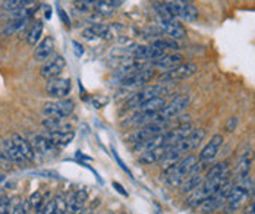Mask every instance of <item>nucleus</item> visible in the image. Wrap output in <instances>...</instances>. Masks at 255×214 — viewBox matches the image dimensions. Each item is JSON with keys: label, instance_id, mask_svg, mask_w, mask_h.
I'll return each instance as SVG.
<instances>
[{"label": "nucleus", "instance_id": "473e14b6", "mask_svg": "<svg viewBox=\"0 0 255 214\" xmlns=\"http://www.w3.org/2000/svg\"><path fill=\"white\" fill-rule=\"evenodd\" d=\"M226 172H229V163H228V161L217 163V164H214L213 167H210V169L207 170L204 179H207V181H208V179H213V178L220 176V175H223V173H226Z\"/></svg>", "mask_w": 255, "mask_h": 214}, {"label": "nucleus", "instance_id": "4be33fe9", "mask_svg": "<svg viewBox=\"0 0 255 214\" xmlns=\"http://www.w3.org/2000/svg\"><path fill=\"white\" fill-rule=\"evenodd\" d=\"M251 163H253V151L250 150V151L244 153V156L241 157V160H239L238 166H236V169H235V172H233V175H235V179H236V181H241V179H244V178H247V176H248V172H250Z\"/></svg>", "mask_w": 255, "mask_h": 214}, {"label": "nucleus", "instance_id": "ea45409f", "mask_svg": "<svg viewBox=\"0 0 255 214\" xmlns=\"http://www.w3.org/2000/svg\"><path fill=\"white\" fill-rule=\"evenodd\" d=\"M113 154H115V159H116V160H118V163L121 164V167H122V169H124V170H125L127 173H129V175H130V172L128 170V167H127V166H125V163H124V161L121 160V157L118 156V153H116V151H113Z\"/></svg>", "mask_w": 255, "mask_h": 214}, {"label": "nucleus", "instance_id": "f3484780", "mask_svg": "<svg viewBox=\"0 0 255 214\" xmlns=\"http://www.w3.org/2000/svg\"><path fill=\"white\" fill-rule=\"evenodd\" d=\"M54 49H56V43H54L53 37L47 35L46 38H43V40L37 44V47H35V50H34V57H35L37 60H40V62H46V60H49L50 57H53Z\"/></svg>", "mask_w": 255, "mask_h": 214}, {"label": "nucleus", "instance_id": "2f4dec72", "mask_svg": "<svg viewBox=\"0 0 255 214\" xmlns=\"http://www.w3.org/2000/svg\"><path fill=\"white\" fill-rule=\"evenodd\" d=\"M154 10L157 13V18L160 21H169V22H179L178 19L172 15V12L169 10V7L166 6V3H155L154 4Z\"/></svg>", "mask_w": 255, "mask_h": 214}, {"label": "nucleus", "instance_id": "20e7f679", "mask_svg": "<svg viewBox=\"0 0 255 214\" xmlns=\"http://www.w3.org/2000/svg\"><path fill=\"white\" fill-rule=\"evenodd\" d=\"M166 6L169 7V10L172 12V15L178 21L192 22L200 15L198 9L195 6H192L189 1H185V0H169V1H166Z\"/></svg>", "mask_w": 255, "mask_h": 214}, {"label": "nucleus", "instance_id": "9b49d317", "mask_svg": "<svg viewBox=\"0 0 255 214\" xmlns=\"http://www.w3.org/2000/svg\"><path fill=\"white\" fill-rule=\"evenodd\" d=\"M222 144H223V136L220 134L213 135L210 142H207V145L201 150V153L198 156V161L203 163L207 167V164H210L211 161L216 159V156L219 154V150H220Z\"/></svg>", "mask_w": 255, "mask_h": 214}, {"label": "nucleus", "instance_id": "b1692460", "mask_svg": "<svg viewBox=\"0 0 255 214\" xmlns=\"http://www.w3.org/2000/svg\"><path fill=\"white\" fill-rule=\"evenodd\" d=\"M43 126H44L49 132L72 129L71 125L65 122V117H57V116H46V119L43 120Z\"/></svg>", "mask_w": 255, "mask_h": 214}, {"label": "nucleus", "instance_id": "09e8293b", "mask_svg": "<svg viewBox=\"0 0 255 214\" xmlns=\"http://www.w3.org/2000/svg\"><path fill=\"white\" fill-rule=\"evenodd\" d=\"M185 1H189V0H185Z\"/></svg>", "mask_w": 255, "mask_h": 214}, {"label": "nucleus", "instance_id": "e433bc0d", "mask_svg": "<svg viewBox=\"0 0 255 214\" xmlns=\"http://www.w3.org/2000/svg\"><path fill=\"white\" fill-rule=\"evenodd\" d=\"M37 214H56V203H54V200H49L47 204L44 206V209Z\"/></svg>", "mask_w": 255, "mask_h": 214}, {"label": "nucleus", "instance_id": "412c9836", "mask_svg": "<svg viewBox=\"0 0 255 214\" xmlns=\"http://www.w3.org/2000/svg\"><path fill=\"white\" fill-rule=\"evenodd\" d=\"M74 136H75V132L72 129H68V131H56V132H49L47 134V138L53 142V145L56 148L66 147L68 144L72 142Z\"/></svg>", "mask_w": 255, "mask_h": 214}, {"label": "nucleus", "instance_id": "ddd939ff", "mask_svg": "<svg viewBox=\"0 0 255 214\" xmlns=\"http://www.w3.org/2000/svg\"><path fill=\"white\" fill-rule=\"evenodd\" d=\"M154 77V69L153 68H141L139 71L128 75L127 78L122 80V85L125 88H135V87H141L147 82H150L151 78Z\"/></svg>", "mask_w": 255, "mask_h": 214}, {"label": "nucleus", "instance_id": "7c9ffc66", "mask_svg": "<svg viewBox=\"0 0 255 214\" xmlns=\"http://www.w3.org/2000/svg\"><path fill=\"white\" fill-rule=\"evenodd\" d=\"M4 144H6V151H7V156H9V159L12 160V163H15V164H24L25 163V159L21 156V153L18 151V148L15 147V144L12 142V139L9 138V139H4Z\"/></svg>", "mask_w": 255, "mask_h": 214}, {"label": "nucleus", "instance_id": "423d86ee", "mask_svg": "<svg viewBox=\"0 0 255 214\" xmlns=\"http://www.w3.org/2000/svg\"><path fill=\"white\" fill-rule=\"evenodd\" d=\"M230 188H232V181L228 182L226 185H223L222 188H219L213 195H210L207 200H204V201L200 204L201 213L211 214L216 213L217 210H220V209L225 206V203H226V198H228V195H229Z\"/></svg>", "mask_w": 255, "mask_h": 214}, {"label": "nucleus", "instance_id": "dca6fc26", "mask_svg": "<svg viewBox=\"0 0 255 214\" xmlns=\"http://www.w3.org/2000/svg\"><path fill=\"white\" fill-rule=\"evenodd\" d=\"M157 29L170 37L172 40H182L186 37V29L180 25V22H169V21H160L157 22Z\"/></svg>", "mask_w": 255, "mask_h": 214}, {"label": "nucleus", "instance_id": "a878e982", "mask_svg": "<svg viewBox=\"0 0 255 214\" xmlns=\"http://www.w3.org/2000/svg\"><path fill=\"white\" fill-rule=\"evenodd\" d=\"M166 151H167V147L163 145V147H158L155 150H150V151H145V153L139 154L138 160H139V163L145 164V166H150V164H154V163L161 160Z\"/></svg>", "mask_w": 255, "mask_h": 214}, {"label": "nucleus", "instance_id": "cd10ccee", "mask_svg": "<svg viewBox=\"0 0 255 214\" xmlns=\"http://www.w3.org/2000/svg\"><path fill=\"white\" fill-rule=\"evenodd\" d=\"M107 29L109 25H103V24H93L91 27L85 28L82 31L84 38L87 40H94V38H106L107 35Z\"/></svg>", "mask_w": 255, "mask_h": 214}, {"label": "nucleus", "instance_id": "de8ad7c7", "mask_svg": "<svg viewBox=\"0 0 255 214\" xmlns=\"http://www.w3.org/2000/svg\"><path fill=\"white\" fill-rule=\"evenodd\" d=\"M3 181H4V176H3V175H0V184H1Z\"/></svg>", "mask_w": 255, "mask_h": 214}, {"label": "nucleus", "instance_id": "f704fd0d", "mask_svg": "<svg viewBox=\"0 0 255 214\" xmlns=\"http://www.w3.org/2000/svg\"><path fill=\"white\" fill-rule=\"evenodd\" d=\"M29 0H3V9L7 12H13L18 7H21L22 4H25Z\"/></svg>", "mask_w": 255, "mask_h": 214}, {"label": "nucleus", "instance_id": "393cba45", "mask_svg": "<svg viewBox=\"0 0 255 214\" xmlns=\"http://www.w3.org/2000/svg\"><path fill=\"white\" fill-rule=\"evenodd\" d=\"M37 9H38V1L29 0L25 4H22L21 7H18L16 10H13L10 13H12V18H16V19H29L37 12Z\"/></svg>", "mask_w": 255, "mask_h": 214}, {"label": "nucleus", "instance_id": "a18cd8bd", "mask_svg": "<svg viewBox=\"0 0 255 214\" xmlns=\"http://www.w3.org/2000/svg\"><path fill=\"white\" fill-rule=\"evenodd\" d=\"M250 198H251V201H255V185L251 188V192H250Z\"/></svg>", "mask_w": 255, "mask_h": 214}, {"label": "nucleus", "instance_id": "f8f14e48", "mask_svg": "<svg viewBox=\"0 0 255 214\" xmlns=\"http://www.w3.org/2000/svg\"><path fill=\"white\" fill-rule=\"evenodd\" d=\"M194 131V126L191 125V122H185V123H179L178 126H175L173 129L166 132L164 138V147L170 148L173 145L179 144L180 141H183L188 135Z\"/></svg>", "mask_w": 255, "mask_h": 214}, {"label": "nucleus", "instance_id": "6e6552de", "mask_svg": "<svg viewBox=\"0 0 255 214\" xmlns=\"http://www.w3.org/2000/svg\"><path fill=\"white\" fill-rule=\"evenodd\" d=\"M71 90H72L71 80L62 78V77L49 80L46 84V93L56 100H60V99H65L66 96H69Z\"/></svg>", "mask_w": 255, "mask_h": 214}, {"label": "nucleus", "instance_id": "f257e3e1", "mask_svg": "<svg viewBox=\"0 0 255 214\" xmlns=\"http://www.w3.org/2000/svg\"><path fill=\"white\" fill-rule=\"evenodd\" d=\"M197 161H198V157L195 156H185L176 164L170 166L169 169H164L163 178L166 184L169 187H179L191 175V170L197 164Z\"/></svg>", "mask_w": 255, "mask_h": 214}, {"label": "nucleus", "instance_id": "2eb2a0df", "mask_svg": "<svg viewBox=\"0 0 255 214\" xmlns=\"http://www.w3.org/2000/svg\"><path fill=\"white\" fill-rule=\"evenodd\" d=\"M32 147H34L37 154L47 157V159L54 157L57 153V148L53 145V142L47 138V135H35L32 139Z\"/></svg>", "mask_w": 255, "mask_h": 214}, {"label": "nucleus", "instance_id": "bb28decb", "mask_svg": "<svg viewBox=\"0 0 255 214\" xmlns=\"http://www.w3.org/2000/svg\"><path fill=\"white\" fill-rule=\"evenodd\" d=\"M204 182V178L201 173H197V175H189L179 187H180V192L182 194H191L194 192L197 188L200 187L201 184Z\"/></svg>", "mask_w": 255, "mask_h": 214}, {"label": "nucleus", "instance_id": "aec40b11", "mask_svg": "<svg viewBox=\"0 0 255 214\" xmlns=\"http://www.w3.org/2000/svg\"><path fill=\"white\" fill-rule=\"evenodd\" d=\"M87 200H88L87 189H78L77 192H74V195L68 201V212H69V214L79 213L84 209Z\"/></svg>", "mask_w": 255, "mask_h": 214}, {"label": "nucleus", "instance_id": "9d476101", "mask_svg": "<svg viewBox=\"0 0 255 214\" xmlns=\"http://www.w3.org/2000/svg\"><path fill=\"white\" fill-rule=\"evenodd\" d=\"M65 66H66V60H65L63 56H59V54L57 56H53L49 60H46L44 65L41 66V69H40L41 77L46 78L47 81L53 80V78H57L63 72Z\"/></svg>", "mask_w": 255, "mask_h": 214}, {"label": "nucleus", "instance_id": "1a4fd4ad", "mask_svg": "<svg viewBox=\"0 0 255 214\" xmlns=\"http://www.w3.org/2000/svg\"><path fill=\"white\" fill-rule=\"evenodd\" d=\"M75 108V103L72 100L60 99L56 102H49L43 106V113L46 116H57V117H68Z\"/></svg>", "mask_w": 255, "mask_h": 214}, {"label": "nucleus", "instance_id": "a19ab883", "mask_svg": "<svg viewBox=\"0 0 255 214\" xmlns=\"http://www.w3.org/2000/svg\"><path fill=\"white\" fill-rule=\"evenodd\" d=\"M44 16H46V19H50L51 18V9L49 4L44 6Z\"/></svg>", "mask_w": 255, "mask_h": 214}, {"label": "nucleus", "instance_id": "c03bdc74", "mask_svg": "<svg viewBox=\"0 0 255 214\" xmlns=\"http://www.w3.org/2000/svg\"><path fill=\"white\" fill-rule=\"evenodd\" d=\"M245 214H255V201H253V203H251V206L247 209V213Z\"/></svg>", "mask_w": 255, "mask_h": 214}, {"label": "nucleus", "instance_id": "6ab92c4d", "mask_svg": "<svg viewBox=\"0 0 255 214\" xmlns=\"http://www.w3.org/2000/svg\"><path fill=\"white\" fill-rule=\"evenodd\" d=\"M10 139H12V142L15 144V147L18 148V151L21 153V156L26 161H34V159H35V150H34L31 142H28L25 138L21 136L19 134H12L10 135Z\"/></svg>", "mask_w": 255, "mask_h": 214}, {"label": "nucleus", "instance_id": "4c0bfd02", "mask_svg": "<svg viewBox=\"0 0 255 214\" xmlns=\"http://www.w3.org/2000/svg\"><path fill=\"white\" fill-rule=\"evenodd\" d=\"M57 12H59V16H60V19L63 21V24H65L66 27H69V25H71V21H69V18L66 16V12H65L62 7H57Z\"/></svg>", "mask_w": 255, "mask_h": 214}, {"label": "nucleus", "instance_id": "72a5a7b5", "mask_svg": "<svg viewBox=\"0 0 255 214\" xmlns=\"http://www.w3.org/2000/svg\"><path fill=\"white\" fill-rule=\"evenodd\" d=\"M28 22V19H16V18H12L6 25H4V34H15L16 31L22 29L25 27V24Z\"/></svg>", "mask_w": 255, "mask_h": 214}, {"label": "nucleus", "instance_id": "4468645a", "mask_svg": "<svg viewBox=\"0 0 255 214\" xmlns=\"http://www.w3.org/2000/svg\"><path fill=\"white\" fill-rule=\"evenodd\" d=\"M204 138H205V131L203 129V128H200V129H194V131L188 135L183 141H180L179 144L173 145V147H176L182 154H186V153H189V151L195 150V148L203 142V139H204Z\"/></svg>", "mask_w": 255, "mask_h": 214}, {"label": "nucleus", "instance_id": "c756f323", "mask_svg": "<svg viewBox=\"0 0 255 214\" xmlns=\"http://www.w3.org/2000/svg\"><path fill=\"white\" fill-rule=\"evenodd\" d=\"M41 37H43V22H41V21H37V22L31 27L28 35H26V43H28L29 46H35V44L40 43Z\"/></svg>", "mask_w": 255, "mask_h": 214}, {"label": "nucleus", "instance_id": "49530a36", "mask_svg": "<svg viewBox=\"0 0 255 214\" xmlns=\"http://www.w3.org/2000/svg\"><path fill=\"white\" fill-rule=\"evenodd\" d=\"M78 214H93V213H91V210H81Z\"/></svg>", "mask_w": 255, "mask_h": 214}, {"label": "nucleus", "instance_id": "f03ea898", "mask_svg": "<svg viewBox=\"0 0 255 214\" xmlns=\"http://www.w3.org/2000/svg\"><path fill=\"white\" fill-rule=\"evenodd\" d=\"M251 188H253V185H251V181H250L248 176L244 178V179H241V181H238L236 185H232L229 191V195H228L226 203H225V212L228 214L236 212L242 206V203L245 201V198L250 195Z\"/></svg>", "mask_w": 255, "mask_h": 214}, {"label": "nucleus", "instance_id": "8fccbe9b", "mask_svg": "<svg viewBox=\"0 0 255 214\" xmlns=\"http://www.w3.org/2000/svg\"><path fill=\"white\" fill-rule=\"evenodd\" d=\"M110 214H113V213H110Z\"/></svg>", "mask_w": 255, "mask_h": 214}, {"label": "nucleus", "instance_id": "5701e85b", "mask_svg": "<svg viewBox=\"0 0 255 214\" xmlns=\"http://www.w3.org/2000/svg\"><path fill=\"white\" fill-rule=\"evenodd\" d=\"M166 105H167V103H166L164 97H153V99H150V100L144 102L142 105H139V106L136 107V110H138V111H141V113L154 114V113L161 111V110H163V107L166 106Z\"/></svg>", "mask_w": 255, "mask_h": 214}, {"label": "nucleus", "instance_id": "58836bf2", "mask_svg": "<svg viewBox=\"0 0 255 214\" xmlns=\"http://www.w3.org/2000/svg\"><path fill=\"white\" fill-rule=\"evenodd\" d=\"M236 125H238V119L236 117H230L229 120H228V125H226V129L232 132L235 128H236Z\"/></svg>", "mask_w": 255, "mask_h": 214}, {"label": "nucleus", "instance_id": "37998d69", "mask_svg": "<svg viewBox=\"0 0 255 214\" xmlns=\"http://www.w3.org/2000/svg\"><path fill=\"white\" fill-rule=\"evenodd\" d=\"M113 187L116 188V189H118V191H119V192H121L122 195H125V197H127V195H128L127 192L124 191V188H122V185H121V184H116V182H113Z\"/></svg>", "mask_w": 255, "mask_h": 214}, {"label": "nucleus", "instance_id": "39448f33", "mask_svg": "<svg viewBox=\"0 0 255 214\" xmlns=\"http://www.w3.org/2000/svg\"><path fill=\"white\" fill-rule=\"evenodd\" d=\"M189 105V96H178L170 103L163 107L161 111L157 113V120L161 123H167L172 119H176L179 114Z\"/></svg>", "mask_w": 255, "mask_h": 214}, {"label": "nucleus", "instance_id": "79ce46f5", "mask_svg": "<svg viewBox=\"0 0 255 214\" xmlns=\"http://www.w3.org/2000/svg\"><path fill=\"white\" fill-rule=\"evenodd\" d=\"M74 47H75V52H77V56H81V54L84 53V50H82V46H79L77 41H74Z\"/></svg>", "mask_w": 255, "mask_h": 214}, {"label": "nucleus", "instance_id": "0eeeda50", "mask_svg": "<svg viewBox=\"0 0 255 214\" xmlns=\"http://www.w3.org/2000/svg\"><path fill=\"white\" fill-rule=\"evenodd\" d=\"M198 71L197 65L195 63H180L178 66L169 69V71H164L161 75H160V80L163 82H175V81H182L186 80V78H191L192 75H195Z\"/></svg>", "mask_w": 255, "mask_h": 214}, {"label": "nucleus", "instance_id": "c85d7f7f", "mask_svg": "<svg viewBox=\"0 0 255 214\" xmlns=\"http://www.w3.org/2000/svg\"><path fill=\"white\" fill-rule=\"evenodd\" d=\"M151 46H154L155 49H160L161 52H175L179 49V44L176 40L172 38H157L151 41Z\"/></svg>", "mask_w": 255, "mask_h": 214}, {"label": "nucleus", "instance_id": "7ed1b4c3", "mask_svg": "<svg viewBox=\"0 0 255 214\" xmlns=\"http://www.w3.org/2000/svg\"><path fill=\"white\" fill-rule=\"evenodd\" d=\"M170 93V88L167 87V82L163 84H154L148 85L145 88H142L141 91H138L136 94H133L127 102V108H136L139 105H142L144 102L153 99V97H163L166 94Z\"/></svg>", "mask_w": 255, "mask_h": 214}, {"label": "nucleus", "instance_id": "c9c22d12", "mask_svg": "<svg viewBox=\"0 0 255 214\" xmlns=\"http://www.w3.org/2000/svg\"><path fill=\"white\" fill-rule=\"evenodd\" d=\"M10 214H26V209L24 201L15 198L13 203L10 204Z\"/></svg>", "mask_w": 255, "mask_h": 214}, {"label": "nucleus", "instance_id": "a211bd4d", "mask_svg": "<svg viewBox=\"0 0 255 214\" xmlns=\"http://www.w3.org/2000/svg\"><path fill=\"white\" fill-rule=\"evenodd\" d=\"M182 54L179 53H164L163 56L154 59L151 62V68H158V69H164L169 71L175 66H178L182 63Z\"/></svg>", "mask_w": 255, "mask_h": 214}]
</instances>
